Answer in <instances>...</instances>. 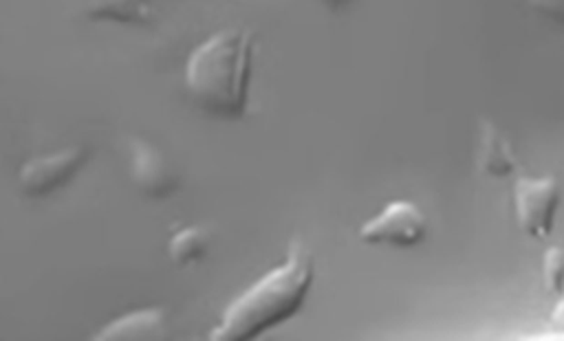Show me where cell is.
I'll return each mask as SVG.
<instances>
[{"label":"cell","mask_w":564,"mask_h":341,"mask_svg":"<svg viewBox=\"0 0 564 341\" xmlns=\"http://www.w3.org/2000/svg\"><path fill=\"white\" fill-rule=\"evenodd\" d=\"M313 284V257L293 242L282 264L242 290L212 328L214 341H247L291 319L304 304Z\"/></svg>","instance_id":"cell-1"},{"label":"cell","mask_w":564,"mask_h":341,"mask_svg":"<svg viewBox=\"0 0 564 341\" xmlns=\"http://www.w3.org/2000/svg\"><path fill=\"white\" fill-rule=\"evenodd\" d=\"M253 33L223 29L200 42L187 57L185 84L207 114L240 119L249 103Z\"/></svg>","instance_id":"cell-2"},{"label":"cell","mask_w":564,"mask_h":341,"mask_svg":"<svg viewBox=\"0 0 564 341\" xmlns=\"http://www.w3.org/2000/svg\"><path fill=\"white\" fill-rule=\"evenodd\" d=\"M560 205L555 176H520L513 183V211L522 231L533 238H549Z\"/></svg>","instance_id":"cell-3"},{"label":"cell","mask_w":564,"mask_h":341,"mask_svg":"<svg viewBox=\"0 0 564 341\" xmlns=\"http://www.w3.org/2000/svg\"><path fill=\"white\" fill-rule=\"evenodd\" d=\"M427 218L412 200H392L377 216L359 227V238L366 244L414 246L425 238Z\"/></svg>","instance_id":"cell-4"},{"label":"cell","mask_w":564,"mask_h":341,"mask_svg":"<svg viewBox=\"0 0 564 341\" xmlns=\"http://www.w3.org/2000/svg\"><path fill=\"white\" fill-rule=\"evenodd\" d=\"M86 158L88 154L79 145L33 156L24 161L18 172L20 189L33 198L48 196L62 189L64 185H68L77 176V172L84 167Z\"/></svg>","instance_id":"cell-5"},{"label":"cell","mask_w":564,"mask_h":341,"mask_svg":"<svg viewBox=\"0 0 564 341\" xmlns=\"http://www.w3.org/2000/svg\"><path fill=\"white\" fill-rule=\"evenodd\" d=\"M130 167L137 187L150 198H165L178 187V176L170 161L145 139H130Z\"/></svg>","instance_id":"cell-6"},{"label":"cell","mask_w":564,"mask_h":341,"mask_svg":"<svg viewBox=\"0 0 564 341\" xmlns=\"http://www.w3.org/2000/svg\"><path fill=\"white\" fill-rule=\"evenodd\" d=\"M165 330V312L161 308L130 310L106 323L93 339L95 341H130L156 339Z\"/></svg>","instance_id":"cell-7"},{"label":"cell","mask_w":564,"mask_h":341,"mask_svg":"<svg viewBox=\"0 0 564 341\" xmlns=\"http://www.w3.org/2000/svg\"><path fill=\"white\" fill-rule=\"evenodd\" d=\"M478 167L496 178L509 176L518 169V161L513 147L505 132L489 119H480V136H478Z\"/></svg>","instance_id":"cell-8"},{"label":"cell","mask_w":564,"mask_h":341,"mask_svg":"<svg viewBox=\"0 0 564 341\" xmlns=\"http://www.w3.org/2000/svg\"><path fill=\"white\" fill-rule=\"evenodd\" d=\"M207 251V233L200 227H183L178 229L167 244L170 260L178 266H187L198 262Z\"/></svg>","instance_id":"cell-9"},{"label":"cell","mask_w":564,"mask_h":341,"mask_svg":"<svg viewBox=\"0 0 564 341\" xmlns=\"http://www.w3.org/2000/svg\"><path fill=\"white\" fill-rule=\"evenodd\" d=\"M542 282L544 288L553 295H560L564 288V249L549 246L542 257Z\"/></svg>","instance_id":"cell-10"},{"label":"cell","mask_w":564,"mask_h":341,"mask_svg":"<svg viewBox=\"0 0 564 341\" xmlns=\"http://www.w3.org/2000/svg\"><path fill=\"white\" fill-rule=\"evenodd\" d=\"M93 18H115L119 22H130V20H143L145 15V7L141 4H132V2H99V4H93Z\"/></svg>","instance_id":"cell-11"},{"label":"cell","mask_w":564,"mask_h":341,"mask_svg":"<svg viewBox=\"0 0 564 341\" xmlns=\"http://www.w3.org/2000/svg\"><path fill=\"white\" fill-rule=\"evenodd\" d=\"M553 326L564 332V299L553 308Z\"/></svg>","instance_id":"cell-12"}]
</instances>
